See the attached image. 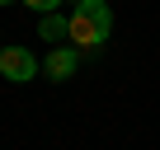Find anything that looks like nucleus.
<instances>
[{"mask_svg": "<svg viewBox=\"0 0 160 150\" xmlns=\"http://www.w3.org/2000/svg\"><path fill=\"white\" fill-rule=\"evenodd\" d=\"M108 33H113V14H108L104 0H80L71 10V42L80 52H99Z\"/></svg>", "mask_w": 160, "mask_h": 150, "instance_id": "nucleus-1", "label": "nucleus"}, {"mask_svg": "<svg viewBox=\"0 0 160 150\" xmlns=\"http://www.w3.org/2000/svg\"><path fill=\"white\" fill-rule=\"evenodd\" d=\"M0 75H5L10 85H28L38 75V56L28 47H0Z\"/></svg>", "mask_w": 160, "mask_h": 150, "instance_id": "nucleus-2", "label": "nucleus"}, {"mask_svg": "<svg viewBox=\"0 0 160 150\" xmlns=\"http://www.w3.org/2000/svg\"><path fill=\"white\" fill-rule=\"evenodd\" d=\"M75 61H80V56H75V47H52V52H47V61H42V70H47V80H57V85H61V80H71V75H75Z\"/></svg>", "mask_w": 160, "mask_h": 150, "instance_id": "nucleus-3", "label": "nucleus"}, {"mask_svg": "<svg viewBox=\"0 0 160 150\" xmlns=\"http://www.w3.org/2000/svg\"><path fill=\"white\" fill-rule=\"evenodd\" d=\"M38 38H47V42H57V47H61V38H71V14H42Z\"/></svg>", "mask_w": 160, "mask_h": 150, "instance_id": "nucleus-4", "label": "nucleus"}, {"mask_svg": "<svg viewBox=\"0 0 160 150\" xmlns=\"http://www.w3.org/2000/svg\"><path fill=\"white\" fill-rule=\"evenodd\" d=\"M28 10H38V14H57L61 10V0H24Z\"/></svg>", "mask_w": 160, "mask_h": 150, "instance_id": "nucleus-5", "label": "nucleus"}, {"mask_svg": "<svg viewBox=\"0 0 160 150\" xmlns=\"http://www.w3.org/2000/svg\"><path fill=\"white\" fill-rule=\"evenodd\" d=\"M0 5H14V0H0Z\"/></svg>", "mask_w": 160, "mask_h": 150, "instance_id": "nucleus-6", "label": "nucleus"}, {"mask_svg": "<svg viewBox=\"0 0 160 150\" xmlns=\"http://www.w3.org/2000/svg\"><path fill=\"white\" fill-rule=\"evenodd\" d=\"M75 5H80V0H75Z\"/></svg>", "mask_w": 160, "mask_h": 150, "instance_id": "nucleus-7", "label": "nucleus"}]
</instances>
